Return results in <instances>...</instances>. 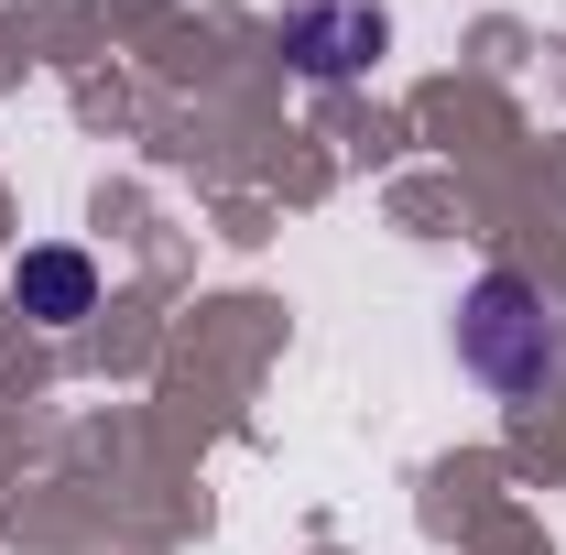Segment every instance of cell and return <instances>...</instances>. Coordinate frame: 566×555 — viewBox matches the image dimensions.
<instances>
[{"instance_id":"cell-1","label":"cell","mask_w":566,"mask_h":555,"mask_svg":"<svg viewBox=\"0 0 566 555\" xmlns=\"http://www.w3.org/2000/svg\"><path fill=\"white\" fill-rule=\"evenodd\" d=\"M458 370L512 404V415H534V404H556L566 392V316L556 294L534 273H480L458 294Z\"/></svg>"},{"instance_id":"cell-3","label":"cell","mask_w":566,"mask_h":555,"mask_svg":"<svg viewBox=\"0 0 566 555\" xmlns=\"http://www.w3.org/2000/svg\"><path fill=\"white\" fill-rule=\"evenodd\" d=\"M11 305H22L33 327H76V316H98V262H87L76 240H33V251L11 262Z\"/></svg>"},{"instance_id":"cell-2","label":"cell","mask_w":566,"mask_h":555,"mask_svg":"<svg viewBox=\"0 0 566 555\" xmlns=\"http://www.w3.org/2000/svg\"><path fill=\"white\" fill-rule=\"evenodd\" d=\"M273 44H283L294 76L338 87V76H370L381 55H392V11H381V0H283Z\"/></svg>"}]
</instances>
